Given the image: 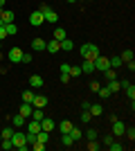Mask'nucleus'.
Listing matches in <instances>:
<instances>
[{
  "label": "nucleus",
  "instance_id": "1",
  "mask_svg": "<svg viewBox=\"0 0 135 151\" xmlns=\"http://www.w3.org/2000/svg\"><path fill=\"white\" fill-rule=\"evenodd\" d=\"M79 54H81L84 61H95V59L99 57V47H97L95 43H84L79 47Z\"/></svg>",
  "mask_w": 135,
  "mask_h": 151
},
{
  "label": "nucleus",
  "instance_id": "2",
  "mask_svg": "<svg viewBox=\"0 0 135 151\" xmlns=\"http://www.w3.org/2000/svg\"><path fill=\"white\" fill-rule=\"evenodd\" d=\"M11 142H14V149H18V151H27V135H25V133H16V131H14Z\"/></svg>",
  "mask_w": 135,
  "mask_h": 151
},
{
  "label": "nucleus",
  "instance_id": "3",
  "mask_svg": "<svg viewBox=\"0 0 135 151\" xmlns=\"http://www.w3.org/2000/svg\"><path fill=\"white\" fill-rule=\"evenodd\" d=\"M95 70H99V72H104V70L106 68H110V63H108V57H101V54H99V57L95 59Z\"/></svg>",
  "mask_w": 135,
  "mask_h": 151
},
{
  "label": "nucleus",
  "instance_id": "4",
  "mask_svg": "<svg viewBox=\"0 0 135 151\" xmlns=\"http://www.w3.org/2000/svg\"><path fill=\"white\" fill-rule=\"evenodd\" d=\"M45 23V18H43V14L36 9V12H32L29 14V25H34V27H39V25H43Z\"/></svg>",
  "mask_w": 135,
  "mask_h": 151
},
{
  "label": "nucleus",
  "instance_id": "5",
  "mask_svg": "<svg viewBox=\"0 0 135 151\" xmlns=\"http://www.w3.org/2000/svg\"><path fill=\"white\" fill-rule=\"evenodd\" d=\"M32 106L34 108H45V106H47V97H45V95H34Z\"/></svg>",
  "mask_w": 135,
  "mask_h": 151
},
{
  "label": "nucleus",
  "instance_id": "6",
  "mask_svg": "<svg viewBox=\"0 0 135 151\" xmlns=\"http://www.w3.org/2000/svg\"><path fill=\"white\" fill-rule=\"evenodd\" d=\"M20 59H23V50H20V47H11V50H9V61L20 63Z\"/></svg>",
  "mask_w": 135,
  "mask_h": 151
},
{
  "label": "nucleus",
  "instance_id": "7",
  "mask_svg": "<svg viewBox=\"0 0 135 151\" xmlns=\"http://www.w3.org/2000/svg\"><path fill=\"white\" fill-rule=\"evenodd\" d=\"M110 124H113V135H124V131H126V124H124V122L115 120V122H110Z\"/></svg>",
  "mask_w": 135,
  "mask_h": 151
},
{
  "label": "nucleus",
  "instance_id": "8",
  "mask_svg": "<svg viewBox=\"0 0 135 151\" xmlns=\"http://www.w3.org/2000/svg\"><path fill=\"white\" fill-rule=\"evenodd\" d=\"M43 18L47 20V23H59V14L50 7V9H45V12H43Z\"/></svg>",
  "mask_w": 135,
  "mask_h": 151
},
{
  "label": "nucleus",
  "instance_id": "9",
  "mask_svg": "<svg viewBox=\"0 0 135 151\" xmlns=\"http://www.w3.org/2000/svg\"><path fill=\"white\" fill-rule=\"evenodd\" d=\"M54 120H50V117H43V120H41V129H43V131H47V133H52L54 131Z\"/></svg>",
  "mask_w": 135,
  "mask_h": 151
},
{
  "label": "nucleus",
  "instance_id": "10",
  "mask_svg": "<svg viewBox=\"0 0 135 151\" xmlns=\"http://www.w3.org/2000/svg\"><path fill=\"white\" fill-rule=\"evenodd\" d=\"M27 133H39L41 131V122L39 120H32V117H29V122H27Z\"/></svg>",
  "mask_w": 135,
  "mask_h": 151
},
{
  "label": "nucleus",
  "instance_id": "11",
  "mask_svg": "<svg viewBox=\"0 0 135 151\" xmlns=\"http://www.w3.org/2000/svg\"><path fill=\"white\" fill-rule=\"evenodd\" d=\"M2 25H7V23H14V18H16V14L11 12V9H2Z\"/></svg>",
  "mask_w": 135,
  "mask_h": 151
},
{
  "label": "nucleus",
  "instance_id": "12",
  "mask_svg": "<svg viewBox=\"0 0 135 151\" xmlns=\"http://www.w3.org/2000/svg\"><path fill=\"white\" fill-rule=\"evenodd\" d=\"M29 86H32V88H43V77L41 75H32L29 77Z\"/></svg>",
  "mask_w": 135,
  "mask_h": 151
},
{
  "label": "nucleus",
  "instance_id": "13",
  "mask_svg": "<svg viewBox=\"0 0 135 151\" xmlns=\"http://www.w3.org/2000/svg\"><path fill=\"white\" fill-rule=\"evenodd\" d=\"M88 111H90V115H92V117H99V115L104 113V106H101V104H90Z\"/></svg>",
  "mask_w": 135,
  "mask_h": 151
},
{
  "label": "nucleus",
  "instance_id": "14",
  "mask_svg": "<svg viewBox=\"0 0 135 151\" xmlns=\"http://www.w3.org/2000/svg\"><path fill=\"white\" fill-rule=\"evenodd\" d=\"M45 45H47V43H45L43 38H34V41H32V50H34V52H43Z\"/></svg>",
  "mask_w": 135,
  "mask_h": 151
},
{
  "label": "nucleus",
  "instance_id": "15",
  "mask_svg": "<svg viewBox=\"0 0 135 151\" xmlns=\"http://www.w3.org/2000/svg\"><path fill=\"white\" fill-rule=\"evenodd\" d=\"M59 47L63 52H70V50H74V43H72L70 38H63V41H59Z\"/></svg>",
  "mask_w": 135,
  "mask_h": 151
},
{
  "label": "nucleus",
  "instance_id": "16",
  "mask_svg": "<svg viewBox=\"0 0 135 151\" xmlns=\"http://www.w3.org/2000/svg\"><path fill=\"white\" fill-rule=\"evenodd\" d=\"M32 111H34V106L32 104H27V101H23V106H20V115H23V117H29V115H32Z\"/></svg>",
  "mask_w": 135,
  "mask_h": 151
},
{
  "label": "nucleus",
  "instance_id": "17",
  "mask_svg": "<svg viewBox=\"0 0 135 151\" xmlns=\"http://www.w3.org/2000/svg\"><path fill=\"white\" fill-rule=\"evenodd\" d=\"M133 57H135V54H133V50H124L122 54H119L122 63H131V61H133Z\"/></svg>",
  "mask_w": 135,
  "mask_h": 151
},
{
  "label": "nucleus",
  "instance_id": "18",
  "mask_svg": "<svg viewBox=\"0 0 135 151\" xmlns=\"http://www.w3.org/2000/svg\"><path fill=\"white\" fill-rule=\"evenodd\" d=\"M45 50H47V52H52V54H56V52L61 50V47H59V41H54V38H52L50 43L45 45Z\"/></svg>",
  "mask_w": 135,
  "mask_h": 151
},
{
  "label": "nucleus",
  "instance_id": "19",
  "mask_svg": "<svg viewBox=\"0 0 135 151\" xmlns=\"http://www.w3.org/2000/svg\"><path fill=\"white\" fill-rule=\"evenodd\" d=\"M52 36H54V41H63V38H68V34H65V29H63V27H56Z\"/></svg>",
  "mask_w": 135,
  "mask_h": 151
},
{
  "label": "nucleus",
  "instance_id": "20",
  "mask_svg": "<svg viewBox=\"0 0 135 151\" xmlns=\"http://www.w3.org/2000/svg\"><path fill=\"white\" fill-rule=\"evenodd\" d=\"M72 126H74V124H72L70 120H63L61 124H59V131H61V133H70V129H72Z\"/></svg>",
  "mask_w": 135,
  "mask_h": 151
},
{
  "label": "nucleus",
  "instance_id": "21",
  "mask_svg": "<svg viewBox=\"0 0 135 151\" xmlns=\"http://www.w3.org/2000/svg\"><path fill=\"white\" fill-rule=\"evenodd\" d=\"M5 29H7V36H16V34H18V27H16V23H7Z\"/></svg>",
  "mask_w": 135,
  "mask_h": 151
},
{
  "label": "nucleus",
  "instance_id": "22",
  "mask_svg": "<svg viewBox=\"0 0 135 151\" xmlns=\"http://www.w3.org/2000/svg\"><path fill=\"white\" fill-rule=\"evenodd\" d=\"M36 140H39V142H45V145H47V142H50V133L41 129V131L36 133Z\"/></svg>",
  "mask_w": 135,
  "mask_h": 151
},
{
  "label": "nucleus",
  "instance_id": "23",
  "mask_svg": "<svg viewBox=\"0 0 135 151\" xmlns=\"http://www.w3.org/2000/svg\"><path fill=\"white\" fill-rule=\"evenodd\" d=\"M97 95H99V97H101V99H108L110 95V90H108V86H99V90H97Z\"/></svg>",
  "mask_w": 135,
  "mask_h": 151
},
{
  "label": "nucleus",
  "instance_id": "24",
  "mask_svg": "<svg viewBox=\"0 0 135 151\" xmlns=\"http://www.w3.org/2000/svg\"><path fill=\"white\" fill-rule=\"evenodd\" d=\"M29 117H32V120H43V117H45V113H43V108H34V111H32V115H29Z\"/></svg>",
  "mask_w": 135,
  "mask_h": 151
},
{
  "label": "nucleus",
  "instance_id": "25",
  "mask_svg": "<svg viewBox=\"0 0 135 151\" xmlns=\"http://www.w3.org/2000/svg\"><path fill=\"white\" fill-rule=\"evenodd\" d=\"M81 72H95V63L92 61H84L81 63Z\"/></svg>",
  "mask_w": 135,
  "mask_h": 151
},
{
  "label": "nucleus",
  "instance_id": "26",
  "mask_svg": "<svg viewBox=\"0 0 135 151\" xmlns=\"http://www.w3.org/2000/svg\"><path fill=\"white\" fill-rule=\"evenodd\" d=\"M61 145H63V147H72V145H74V140H72L70 133H63V138H61Z\"/></svg>",
  "mask_w": 135,
  "mask_h": 151
},
{
  "label": "nucleus",
  "instance_id": "27",
  "mask_svg": "<svg viewBox=\"0 0 135 151\" xmlns=\"http://www.w3.org/2000/svg\"><path fill=\"white\" fill-rule=\"evenodd\" d=\"M108 63H110V68H119V65H122V59H119V54L110 57V59H108Z\"/></svg>",
  "mask_w": 135,
  "mask_h": 151
},
{
  "label": "nucleus",
  "instance_id": "28",
  "mask_svg": "<svg viewBox=\"0 0 135 151\" xmlns=\"http://www.w3.org/2000/svg\"><path fill=\"white\" fill-rule=\"evenodd\" d=\"M104 75H106V79H108V81L117 79V72H115V68H106V70H104Z\"/></svg>",
  "mask_w": 135,
  "mask_h": 151
},
{
  "label": "nucleus",
  "instance_id": "29",
  "mask_svg": "<svg viewBox=\"0 0 135 151\" xmlns=\"http://www.w3.org/2000/svg\"><path fill=\"white\" fill-rule=\"evenodd\" d=\"M70 135H72V140H74V142H79V140L84 138V133L79 131V129H74V126H72V129H70Z\"/></svg>",
  "mask_w": 135,
  "mask_h": 151
},
{
  "label": "nucleus",
  "instance_id": "30",
  "mask_svg": "<svg viewBox=\"0 0 135 151\" xmlns=\"http://www.w3.org/2000/svg\"><path fill=\"white\" fill-rule=\"evenodd\" d=\"M34 90H23V101H27V104H32V99H34Z\"/></svg>",
  "mask_w": 135,
  "mask_h": 151
},
{
  "label": "nucleus",
  "instance_id": "31",
  "mask_svg": "<svg viewBox=\"0 0 135 151\" xmlns=\"http://www.w3.org/2000/svg\"><path fill=\"white\" fill-rule=\"evenodd\" d=\"M119 88H122V83L117 81V79H113V81H108V90H110V93H117V90H119Z\"/></svg>",
  "mask_w": 135,
  "mask_h": 151
},
{
  "label": "nucleus",
  "instance_id": "32",
  "mask_svg": "<svg viewBox=\"0 0 135 151\" xmlns=\"http://www.w3.org/2000/svg\"><path fill=\"white\" fill-rule=\"evenodd\" d=\"M126 95H129L131 104H133V101H135V86H133V83H129V86H126Z\"/></svg>",
  "mask_w": 135,
  "mask_h": 151
},
{
  "label": "nucleus",
  "instance_id": "33",
  "mask_svg": "<svg viewBox=\"0 0 135 151\" xmlns=\"http://www.w3.org/2000/svg\"><path fill=\"white\" fill-rule=\"evenodd\" d=\"M70 77H79V75H84L81 72V65H70V72H68Z\"/></svg>",
  "mask_w": 135,
  "mask_h": 151
},
{
  "label": "nucleus",
  "instance_id": "34",
  "mask_svg": "<svg viewBox=\"0 0 135 151\" xmlns=\"http://www.w3.org/2000/svg\"><path fill=\"white\" fill-rule=\"evenodd\" d=\"M11 122H14V126H25V122H27V120H25V117H23V115L18 113V115H16V117H14Z\"/></svg>",
  "mask_w": 135,
  "mask_h": 151
},
{
  "label": "nucleus",
  "instance_id": "35",
  "mask_svg": "<svg viewBox=\"0 0 135 151\" xmlns=\"http://www.w3.org/2000/svg\"><path fill=\"white\" fill-rule=\"evenodd\" d=\"M32 149L34 151H45V142H39V140H36V142H32Z\"/></svg>",
  "mask_w": 135,
  "mask_h": 151
},
{
  "label": "nucleus",
  "instance_id": "36",
  "mask_svg": "<svg viewBox=\"0 0 135 151\" xmlns=\"http://www.w3.org/2000/svg\"><path fill=\"white\" fill-rule=\"evenodd\" d=\"M0 133H2V138H11V135H14V129L5 126V129H0Z\"/></svg>",
  "mask_w": 135,
  "mask_h": 151
},
{
  "label": "nucleus",
  "instance_id": "37",
  "mask_svg": "<svg viewBox=\"0 0 135 151\" xmlns=\"http://www.w3.org/2000/svg\"><path fill=\"white\" fill-rule=\"evenodd\" d=\"M90 117H92V115H90V111H81V122H84V124H88Z\"/></svg>",
  "mask_w": 135,
  "mask_h": 151
},
{
  "label": "nucleus",
  "instance_id": "38",
  "mask_svg": "<svg viewBox=\"0 0 135 151\" xmlns=\"http://www.w3.org/2000/svg\"><path fill=\"white\" fill-rule=\"evenodd\" d=\"M86 138L88 140H97V129H88V131H86Z\"/></svg>",
  "mask_w": 135,
  "mask_h": 151
},
{
  "label": "nucleus",
  "instance_id": "39",
  "mask_svg": "<svg viewBox=\"0 0 135 151\" xmlns=\"http://www.w3.org/2000/svg\"><path fill=\"white\" fill-rule=\"evenodd\" d=\"M108 149H110V151H122V149H124V145H119V142H110Z\"/></svg>",
  "mask_w": 135,
  "mask_h": 151
},
{
  "label": "nucleus",
  "instance_id": "40",
  "mask_svg": "<svg viewBox=\"0 0 135 151\" xmlns=\"http://www.w3.org/2000/svg\"><path fill=\"white\" fill-rule=\"evenodd\" d=\"M124 135H129V138H131V142H133V140H135V129H133V126H129V129L124 131Z\"/></svg>",
  "mask_w": 135,
  "mask_h": 151
},
{
  "label": "nucleus",
  "instance_id": "41",
  "mask_svg": "<svg viewBox=\"0 0 135 151\" xmlns=\"http://www.w3.org/2000/svg\"><path fill=\"white\" fill-rule=\"evenodd\" d=\"M59 79H61V83H68V81L72 79V77L68 75V72H61V77H59Z\"/></svg>",
  "mask_w": 135,
  "mask_h": 151
},
{
  "label": "nucleus",
  "instance_id": "42",
  "mask_svg": "<svg viewBox=\"0 0 135 151\" xmlns=\"http://www.w3.org/2000/svg\"><path fill=\"white\" fill-rule=\"evenodd\" d=\"M20 63H32V54H25V52H23V59H20Z\"/></svg>",
  "mask_w": 135,
  "mask_h": 151
},
{
  "label": "nucleus",
  "instance_id": "43",
  "mask_svg": "<svg viewBox=\"0 0 135 151\" xmlns=\"http://www.w3.org/2000/svg\"><path fill=\"white\" fill-rule=\"evenodd\" d=\"M88 149H90V151H99V145H97L95 140H90V145H88Z\"/></svg>",
  "mask_w": 135,
  "mask_h": 151
},
{
  "label": "nucleus",
  "instance_id": "44",
  "mask_svg": "<svg viewBox=\"0 0 135 151\" xmlns=\"http://www.w3.org/2000/svg\"><path fill=\"white\" fill-rule=\"evenodd\" d=\"M25 135H27V142H29V145L36 142V133H25Z\"/></svg>",
  "mask_w": 135,
  "mask_h": 151
},
{
  "label": "nucleus",
  "instance_id": "45",
  "mask_svg": "<svg viewBox=\"0 0 135 151\" xmlns=\"http://www.w3.org/2000/svg\"><path fill=\"white\" fill-rule=\"evenodd\" d=\"M7 38V29H5V25H0V41H5Z\"/></svg>",
  "mask_w": 135,
  "mask_h": 151
},
{
  "label": "nucleus",
  "instance_id": "46",
  "mask_svg": "<svg viewBox=\"0 0 135 151\" xmlns=\"http://www.w3.org/2000/svg\"><path fill=\"white\" fill-rule=\"evenodd\" d=\"M90 90H92V93H97V90H99V83L92 81V83H90Z\"/></svg>",
  "mask_w": 135,
  "mask_h": 151
},
{
  "label": "nucleus",
  "instance_id": "47",
  "mask_svg": "<svg viewBox=\"0 0 135 151\" xmlns=\"http://www.w3.org/2000/svg\"><path fill=\"white\" fill-rule=\"evenodd\" d=\"M110 142H113V135H106V138H104V145L108 147V145H110Z\"/></svg>",
  "mask_w": 135,
  "mask_h": 151
},
{
  "label": "nucleus",
  "instance_id": "48",
  "mask_svg": "<svg viewBox=\"0 0 135 151\" xmlns=\"http://www.w3.org/2000/svg\"><path fill=\"white\" fill-rule=\"evenodd\" d=\"M2 7H5V0H0V9H2Z\"/></svg>",
  "mask_w": 135,
  "mask_h": 151
},
{
  "label": "nucleus",
  "instance_id": "49",
  "mask_svg": "<svg viewBox=\"0 0 135 151\" xmlns=\"http://www.w3.org/2000/svg\"><path fill=\"white\" fill-rule=\"evenodd\" d=\"M68 2H77V0H68Z\"/></svg>",
  "mask_w": 135,
  "mask_h": 151
},
{
  "label": "nucleus",
  "instance_id": "50",
  "mask_svg": "<svg viewBox=\"0 0 135 151\" xmlns=\"http://www.w3.org/2000/svg\"><path fill=\"white\" fill-rule=\"evenodd\" d=\"M0 16H2V9H0Z\"/></svg>",
  "mask_w": 135,
  "mask_h": 151
},
{
  "label": "nucleus",
  "instance_id": "51",
  "mask_svg": "<svg viewBox=\"0 0 135 151\" xmlns=\"http://www.w3.org/2000/svg\"><path fill=\"white\" fill-rule=\"evenodd\" d=\"M0 25H2V18H0Z\"/></svg>",
  "mask_w": 135,
  "mask_h": 151
},
{
  "label": "nucleus",
  "instance_id": "52",
  "mask_svg": "<svg viewBox=\"0 0 135 151\" xmlns=\"http://www.w3.org/2000/svg\"><path fill=\"white\" fill-rule=\"evenodd\" d=\"M0 45H2V41H0Z\"/></svg>",
  "mask_w": 135,
  "mask_h": 151
}]
</instances>
